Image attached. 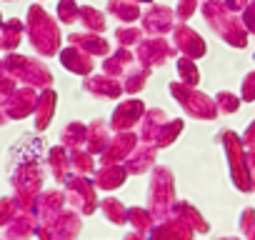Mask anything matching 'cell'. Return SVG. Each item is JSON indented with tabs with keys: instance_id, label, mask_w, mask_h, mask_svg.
<instances>
[{
	"instance_id": "cell-1",
	"label": "cell",
	"mask_w": 255,
	"mask_h": 240,
	"mask_svg": "<svg viewBox=\"0 0 255 240\" xmlns=\"http://www.w3.org/2000/svg\"><path fill=\"white\" fill-rule=\"evenodd\" d=\"M203 15L208 20V25L233 48H245L248 45V30L243 25V20L238 18V13L228 10L223 0H205L203 3Z\"/></svg>"
},
{
	"instance_id": "cell-2",
	"label": "cell",
	"mask_w": 255,
	"mask_h": 240,
	"mask_svg": "<svg viewBox=\"0 0 255 240\" xmlns=\"http://www.w3.org/2000/svg\"><path fill=\"white\" fill-rule=\"evenodd\" d=\"M170 93L175 95V100L195 118H203V120H210L218 115V105L215 100H210L208 95L198 93L193 85H185V83H170Z\"/></svg>"
},
{
	"instance_id": "cell-3",
	"label": "cell",
	"mask_w": 255,
	"mask_h": 240,
	"mask_svg": "<svg viewBox=\"0 0 255 240\" xmlns=\"http://www.w3.org/2000/svg\"><path fill=\"white\" fill-rule=\"evenodd\" d=\"M175 55V45H170L163 35H155V38H143L138 45H135V63L145 65V68H155V65H163L165 60H170Z\"/></svg>"
},
{
	"instance_id": "cell-4",
	"label": "cell",
	"mask_w": 255,
	"mask_h": 240,
	"mask_svg": "<svg viewBox=\"0 0 255 240\" xmlns=\"http://www.w3.org/2000/svg\"><path fill=\"white\" fill-rule=\"evenodd\" d=\"M175 10L168 5H153L143 13V30L150 35H165L175 28Z\"/></svg>"
},
{
	"instance_id": "cell-5",
	"label": "cell",
	"mask_w": 255,
	"mask_h": 240,
	"mask_svg": "<svg viewBox=\"0 0 255 240\" xmlns=\"http://www.w3.org/2000/svg\"><path fill=\"white\" fill-rule=\"evenodd\" d=\"M173 45H175V50H180L185 58H203L205 55V40L193 30V28H188V25H175L173 28Z\"/></svg>"
},
{
	"instance_id": "cell-6",
	"label": "cell",
	"mask_w": 255,
	"mask_h": 240,
	"mask_svg": "<svg viewBox=\"0 0 255 240\" xmlns=\"http://www.w3.org/2000/svg\"><path fill=\"white\" fill-rule=\"evenodd\" d=\"M145 113V105H143V100H125V103H120L118 108H115V113H113V128H118V130H128L130 125H135V120H140V115Z\"/></svg>"
},
{
	"instance_id": "cell-7",
	"label": "cell",
	"mask_w": 255,
	"mask_h": 240,
	"mask_svg": "<svg viewBox=\"0 0 255 240\" xmlns=\"http://www.w3.org/2000/svg\"><path fill=\"white\" fill-rule=\"evenodd\" d=\"M83 88L88 93L98 95V98H110V100H115V98H120L125 93L123 83H118V78H110V75H93V78H88L83 83Z\"/></svg>"
},
{
	"instance_id": "cell-8",
	"label": "cell",
	"mask_w": 255,
	"mask_h": 240,
	"mask_svg": "<svg viewBox=\"0 0 255 240\" xmlns=\"http://www.w3.org/2000/svg\"><path fill=\"white\" fill-rule=\"evenodd\" d=\"M60 60H63V65H65L68 70H73V73H78V75H88V73L93 70V55L85 53V50L78 48V45H70L68 50H63Z\"/></svg>"
},
{
	"instance_id": "cell-9",
	"label": "cell",
	"mask_w": 255,
	"mask_h": 240,
	"mask_svg": "<svg viewBox=\"0 0 255 240\" xmlns=\"http://www.w3.org/2000/svg\"><path fill=\"white\" fill-rule=\"evenodd\" d=\"M135 63V55L128 50V48H118L113 55H108V60L103 63V70H105V75H110V78H120V75H125V70L130 68Z\"/></svg>"
},
{
	"instance_id": "cell-10",
	"label": "cell",
	"mask_w": 255,
	"mask_h": 240,
	"mask_svg": "<svg viewBox=\"0 0 255 240\" xmlns=\"http://www.w3.org/2000/svg\"><path fill=\"white\" fill-rule=\"evenodd\" d=\"M70 43L73 45H78V48H83L85 53H90L93 58L95 55H108L110 53V45H108V40L105 38H100V33H80V35H70Z\"/></svg>"
},
{
	"instance_id": "cell-11",
	"label": "cell",
	"mask_w": 255,
	"mask_h": 240,
	"mask_svg": "<svg viewBox=\"0 0 255 240\" xmlns=\"http://www.w3.org/2000/svg\"><path fill=\"white\" fill-rule=\"evenodd\" d=\"M108 13L123 23H135L140 18L138 0H108Z\"/></svg>"
},
{
	"instance_id": "cell-12",
	"label": "cell",
	"mask_w": 255,
	"mask_h": 240,
	"mask_svg": "<svg viewBox=\"0 0 255 240\" xmlns=\"http://www.w3.org/2000/svg\"><path fill=\"white\" fill-rule=\"evenodd\" d=\"M148 75H150V68H145V65H140V63H133L130 68L125 70V83H123V90H125V93H130V95L140 93V90L145 88Z\"/></svg>"
},
{
	"instance_id": "cell-13",
	"label": "cell",
	"mask_w": 255,
	"mask_h": 240,
	"mask_svg": "<svg viewBox=\"0 0 255 240\" xmlns=\"http://www.w3.org/2000/svg\"><path fill=\"white\" fill-rule=\"evenodd\" d=\"M78 20L85 25V30H90V33H103L105 30V15L100 13V10H95L93 5H83L80 8V13H78Z\"/></svg>"
},
{
	"instance_id": "cell-14",
	"label": "cell",
	"mask_w": 255,
	"mask_h": 240,
	"mask_svg": "<svg viewBox=\"0 0 255 240\" xmlns=\"http://www.w3.org/2000/svg\"><path fill=\"white\" fill-rule=\"evenodd\" d=\"M165 123H168V118H165L163 110H148L145 120H143V128H140V135L143 138H158V133Z\"/></svg>"
},
{
	"instance_id": "cell-15",
	"label": "cell",
	"mask_w": 255,
	"mask_h": 240,
	"mask_svg": "<svg viewBox=\"0 0 255 240\" xmlns=\"http://www.w3.org/2000/svg\"><path fill=\"white\" fill-rule=\"evenodd\" d=\"M178 75H180V83H185V85H198V80H200V73H198V68H195V60L193 58H180L178 60Z\"/></svg>"
},
{
	"instance_id": "cell-16",
	"label": "cell",
	"mask_w": 255,
	"mask_h": 240,
	"mask_svg": "<svg viewBox=\"0 0 255 240\" xmlns=\"http://www.w3.org/2000/svg\"><path fill=\"white\" fill-rule=\"evenodd\" d=\"M115 40H118V45H123V48L138 45V43L143 40V30L135 28V25H123V28L115 30Z\"/></svg>"
},
{
	"instance_id": "cell-17",
	"label": "cell",
	"mask_w": 255,
	"mask_h": 240,
	"mask_svg": "<svg viewBox=\"0 0 255 240\" xmlns=\"http://www.w3.org/2000/svg\"><path fill=\"white\" fill-rule=\"evenodd\" d=\"M215 105H218L220 113H235V110L240 108V98H235V93L223 90V93L215 95Z\"/></svg>"
},
{
	"instance_id": "cell-18",
	"label": "cell",
	"mask_w": 255,
	"mask_h": 240,
	"mask_svg": "<svg viewBox=\"0 0 255 240\" xmlns=\"http://www.w3.org/2000/svg\"><path fill=\"white\" fill-rule=\"evenodd\" d=\"M180 128H183L180 120H168V123L160 128V133H158V143H160V145H168V143L180 133Z\"/></svg>"
},
{
	"instance_id": "cell-19",
	"label": "cell",
	"mask_w": 255,
	"mask_h": 240,
	"mask_svg": "<svg viewBox=\"0 0 255 240\" xmlns=\"http://www.w3.org/2000/svg\"><path fill=\"white\" fill-rule=\"evenodd\" d=\"M58 13H60V20H63V23H73V20L78 18L80 8L75 5V0H63L60 8H58Z\"/></svg>"
},
{
	"instance_id": "cell-20",
	"label": "cell",
	"mask_w": 255,
	"mask_h": 240,
	"mask_svg": "<svg viewBox=\"0 0 255 240\" xmlns=\"http://www.w3.org/2000/svg\"><path fill=\"white\" fill-rule=\"evenodd\" d=\"M195 8H198V0H178V10H175L178 20H180V23L188 20V18L195 13Z\"/></svg>"
},
{
	"instance_id": "cell-21",
	"label": "cell",
	"mask_w": 255,
	"mask_h": 240,
	"mask_svg": "<svg viewBox=\"0 0 255 240\" xmlns=\"http://www.w3.org/2000/svg\"><path fill=\"white\" fill-rule=\"evenodd\" d=\"M243 25L248 33H255V0H250L248 8L243 10Z\"/></svg>"
},
{
	"instance_id": "cell-22",
	"label": "cell",
	"mask_w": 255,
	"mask_h": 240,
	"mask_svg": "<svg viewBox=\"0 0 255 240\" xmlns=\"http://www.w3.org/2000/svg\"><path fill=\"white\" fill-rule=\"evenodd\" d=\"M243 100H255V73H250L245 80H243Z\"/></svg>"
},
{
	"instance_id": "cell-23",
	"label": "cell",
	"mask_w": 255,
	"mask_h": 240,
	"mask_svg": "<svg viewBox=\"0 0 255 240\" xmlns=\"http://www.w3.org/2000/svg\"><path fill=\"white\" fill-rule=\"evenodd\" d=\"M223 3H225L228 10H233V13H243V10L248 8L250 0H223Z\"/></svg>"
},
{
	"instance_id": "cell-24",
	"label": "cell",
	"mask_w": 255,
	"mask_h": 240,
	"mask_svg": "<svg viewBox=\"0 0 255 240\" xmlns=\"http://www.w3.org/2000/svg\"><path fill=\"white\" fill-rule=\"evenodd\" d=\"M245 138H248V143H255V123L248 128V133H245Z\"/></svg>"
},
{
	"instance_id": "cell-25",
	"label": "cell",
	"mask_w": 255,
	"mask_h": 240,
	"mask_svg": "<svg viewBox=\"0 0 255 240\" xmlns=\"http://www.w3.org/2000/svg\"><path fill=\"white\" fill-rule=\"evenodd\" d=\"M138 3H150V0H138Z\"/></svg>"
}]
</instances>
